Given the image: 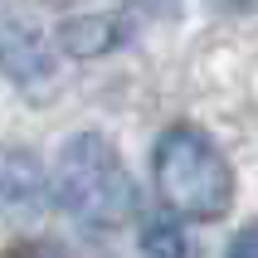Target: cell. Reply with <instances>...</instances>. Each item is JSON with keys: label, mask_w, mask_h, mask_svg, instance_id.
<instances>
[{"label": "cell", "mask_w": 258, "mask_h": 258, "mask_svg": "<svg viewBox=\"0 0 258 258\" xmlns=\"http://www.w3.org/2000/svg\"><path fill=\"white\" fill-rule=\"evenodd\" d=\"M5 210L10 215H39L44 210V171H39V156L25 146L5 151Z\"/></svg>", "instance_id": "277c9868"}, {"label": "cell", "mask_w": 258, "mask_h": 258, "mask_svg": "<svg viewBox=\"0 0 258 258\" xmlns=\"http://www.w3.org/2000/svg\"><path fill=\"white\" fill-rule=\"evenodd\" d=\"M58 44L73 58H98V54H107V49L122 44V25L112 15H73V20L58 25Z\"/></svg>", "instance_id": "5b68a950"}, {"label": "cell", "mask_w": 258, "mask_h": 258, "mask_svg": "<svg viewBox=\"0 0 258 258\" xmlns=\"http://www.w3.org/2000/svg\"><path fill=\"white\" fill-rule=\"evenodd\" d=\"M142 248L146 258H185V229H180V215H151L142 224Z\"/></svg>", "instance_id": "8992f818"}, {"label": "cell", "mask_w": 258, "mask_h": 258, "mask_svg": "<svg viewBox=\"0 0 258 258\" xmlns=\"http://www.w3.org/2000/svg\"><path fill=\"white\" fill-rule=\"evenodd\" d=\"M5 73H10V83H20L34 98V93H44V88L58 78V63L54 54H49V44H44V34L34 25H25V20H5Z\"/></svg>", "instance_id": "3957f363"}, {"label": "cell", "mask_w": 258, "mask_h": 258, "mask_svg": "<svg viewBox=\"0 0 258 258\" xmlns=\"http://www.w3.org/2000/svg\"><path fill=\"white\" fill-rule=\"evenodd\" d=\"M161 205L180 219H219L234 200V171L210 132L195 122H171L151 151Z\"/></svg>", "instance_id": "7a4b0ae2"}, {"label": "cell", "mask_w": 258, "mask_h": 258, "mask_svg": "<svg viewBox=\"0 0 258 258\" xmlns=\"http://www.w3.org/2000/svg\"><path fill=\"white\" fill-rule=\"evenodd\" d=\"M5 258H73L63 244H54V239H25V244H15Z\"/></svg>", "instance_id": "52a82bcc"}, {"label": "cell", "mask_w": 258, "mask_h": 258, "mask_svg": "<svg viewBox=\"0 0 258 258\" xmlns=\"http://www.w3.org/2000/svg\"><path fill=\"white\" fill-rule=\"evenodd\" d=\"M49 195L73 224H83L93 234L122 229L137 215V180L127 175L117 146L98 132H78L63 142Z\"/></svg>", "instance_id": "6da1fadb"}, {"label": "cell", "mask_w": 258, "mask_h": 258, "mask_svg": "<svg viewBox=\"0 0 258 258\" xmlns=\"http://www.w3.org/2000/svg\"><path fill=\"white\" fill-rule=\"evenodd\" d=\"M224 258H258V219H248L244 229L229 239V253Z\"/></svg>", "instance_id": "ba28073f"}]
</instances>
